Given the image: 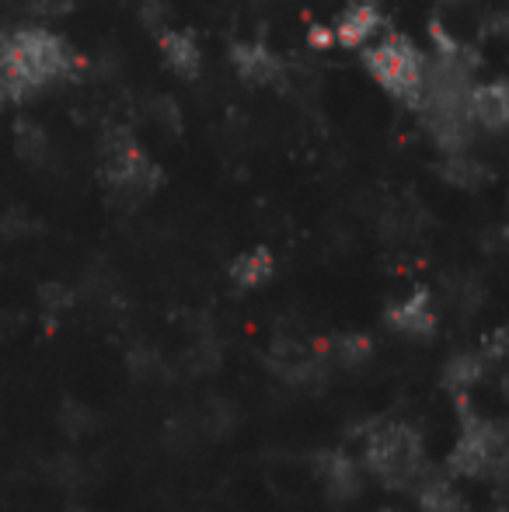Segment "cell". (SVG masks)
<instances>
[{"label": "cell", "mask_w": 509, "mask_h": 512, "mask_svg": "<svg viewBox=\"0 0 509 512\" xmlns=\"http://www.w3.org/2000/svg\"><path fill=\"white\" fill-rule=\"evenodd\" d=\"M70 512H88V509H70Z\"/></svg>", "instance_id": "83f0119b"}, {"label": "cell", "mask_w": 509, "mask_h": 512, "mask_svg": "<svg viewBox=\"0 0 509 512\" xmlns=\"http://www.w3.org/2000/svg\"><path fill=\"white\" fill-rule=\"evenodd\" d=\"M234 70L245 84H255V88H265V84H276L283 77V63L272 49H265L262 42H238L231 49Z\"/></svg>", "instance_id": "30bf717a"}, {"label": "cell", "mask_w": 509, "mask_h": 512, "mask_svg": "<svg viewBox=\"0 0 509 512\" xmlns=\"http://www.w3.org/2000/svg\"><path fill=\"white\" fill-rule=\"evenodd\" d=\"M77 56L63 39L42 28H18L0 42V91L14 102L39 95L53 81H63Z\"/></svg>", "instance_id": "6da1fadb"}, {"label": "cell", "mask_w": 509, "mask_h": 512, "mask_svg": "<svg viewBox=\"0 0 509 512\" xmlns=\"http://www.w3.org/2000/svg\"><path fill=\"white\" fill-rule=\"evenodd\" d=\"M328 359H332V366H339L346 373L367 370L374 363V338L363 335V331H346V335H339L328 345Z\"/></svg>", "instance_id": "5bb4252c"}, {"label": "cell", "mask_w": 509, "mask_h": 512, "mask_svg": "<svg viewBox=\"0 0 509 512\" xmlns=\"http://www.w3.org/2000/svg\"><path fill=\"white\" fill-rule=\"evenodd\" d=\"M468 115L471 122H478L482 129H499L509 122V88L503 81H492V84H471V95H468Z\"/></svg>", "instance_id": "8fae6325"}, {"label": "cell", "mask_w": 509, "mask_h": 512, "mask_svg": "<svg viewBox=\"0 0 509 512\" xmlns=\"http://www.w3.org/2000/svg\"><path fill=\"white\" fill-rule=\"evenodd\" d=\"M363 63H367L370 77L381 84L387 95L419 108L422 81H426V60H422V53L405 35H387L381 46H374L363 56Z\"/></svg>", "instance_id": "277c9868"}, {"label": "cell", "mask_w": 509, "mask_h": 512, "mask_svg": "<svg viewBox=\"0 0 509 512\" xmlns=\"http://www.w3.org/2000/svg\"><path fill=\"white\" fill-rule=\"evenodd\" d=\"M492 370H496V363H492L482 349H464V352H454V356L443 363L440 384H443V391H447V394L464 398V394L475 391V387L482 384Z\"/></svg>", "instance_id": "9c48e42d"}, {"label": "cell", "mask_w": 509, "mask_h": 512, "mask_svg": "<svg viewBox=\"0 0 509 512\" xmlns=\"http://www.w3.org/2000/svg\"><path fill=\"white\" fill-rule=\"evenodd\" d=\"M161 56L168 60V67L182 77H196L199 63H203L196 39H192L189 32H164L161 35Z\"/></svg>", "instance_id": "2e32d148"}, {"label": "cell", "mask_w": 509, "mask_h": 512, "mask_svg": "<svg viewBox=\"0 0 509 512\" xmlns=\"http://www.w3.org/2000/svg\"><path fill=\"white\" fill-rule=\"evenodd\" d=\"M199 422H203V432L210 443H220V439H231L238 432L241 418H238V408L224 398H210L206 405L196 408Z\"/></svg>", "instance_id": "e0dca14e"}, {"label": "cell", "mask_w": 509, "mask_h": 512, "mask_svg": "<svg viewBox=\"0 0 509 512\" xmlns=\"http://www.w3.org/2000/svg\"><path fill=\"white\" fill-rule=\"evenodd\" d=\"M39 304L49 317H60L63 310H70V304H74V293H70L63 283H46L39 293Z\"/></svg>", "instance_id": "603a6c76"}, {"label": "cell", "mask_w": 509, "mask_h": 512, "mask_svg": "<svg viewBox=\"0 0 509 512\" xmlns=\"http://www.w3.org/2000/svg\"><path fill=\"white\" fill-rule=\"evenodd\" d=\"M377 28H381V11H377L374 0H356L339 18V25L332 28V35H335V42H342L346 49H356V46H363L370 35H377Z\"/></svg>", "instance_id": "4fadbf2b"}, {"label": "cell", "mask_w": 509, "mask_h": 512, "mask_svg": "<svg viewBox=\"0 0 509 512\" xmlns=\"http://www.w3.org/2000/svg\"><path fill=\"white\" fill-rule=\"evenodd\" d=\"M102 178L109 182V189L123 192V196H150V192L161 185V171L157 164L136 147L129 136H123L119 143L105 147V161H102Z\"/></svg>", "instance_id": "8992f818"}, {"label": "cell", "mask_w": 509, "mask_h": 512, "mask_svg": "<svg viewBox=\"0 0 509 512\" xmlns=\"http://www.w3.org/2000/svg\"><path fill=\"white\" fill-rule=\"evenodd\" d=\"M314 474L325 485V495L335 506H349L363 495V467L346 450H321L314 453Z\"/></svg>", "instance_id": "52a82bcc"}, {"label": "cell", "mask_w": 509, "mask_h": 512, "mask_svg": "<svg viewBox=\"0 0 509 512\" xmlns=\"http://www.w3.org/2000/svg\"><path fill=\"white\" fill-rule=\"evenodd\" d=\"M164 436H168V446L175 453H199L210 439H206L203 432V422H199L196 408L192 411H182L178 418H171L168 429H164Z\"/></svg>", "instance_id": "d6986e66"}, {"label": "cell", "mask_w": 509, "mask_h": 512, "mask_svg": "<svg viewBox=\"0 0 509 512\" xmlns=\"http://www.w3.org/2000/svg\"><path fill=\"white\" fill-rule=\"evenodd\" d=\"M53 474H56V481H60V485L81 488L84 481H88V464H84V460H77V457H56Z\"/></svg>", "instance_id": "cb8c5ba5"}, {"label": "cell", "mask_w": 509, "mask_h": 512, "mask_svg": "<svg viewBox=\"0 0 509 512\" xmlns=\"http://www.w3.org/2000/svg\"><path fill=\"white\" fill-rule=\"evenodd\" d=\"M363 467L391 492H412V485L429 471L426 443L415 425L401 418H370L356 429Z\"/></svg>", "instance_id": "7a4b0ae2"}, {"label": "cell", "mask_w": 509, "mask_h": 512, "mask_svg": "<svg viewBox=\"0 0 509 512\" xmlns=\"http://www.w3.org/2000/svg\"><path fill=\"white\" fill-rule=\"evenodd\" d=\"M506 429L503 422L482 415L461 398V436L447 457L450 474L468 481H496L503 488L506 478Z\"/></svg>", "instance_id": "3957f363"}, {"label": "cell", "mask_w": 509, "mask_h": 512, "mask_svg": "<svg viewBox=\"0 0 509 512\" xmlns=\"http://www.w3.org/2000/svg\"><path fill=\"white\" fill-rule=\"evenodd\" d=\"M74 7V0H39V11L46 14H67Z\"/></svg>", "instance_id": "484cf974"}, {"label": "cell", "mask_w": 509, "mask_h": 512, "mask_svg": "<svg viewBox=\"0 0 509 512\" xmlns=\"http://www.w3.org/2000/svg\"><path fill=\"white\" fill-rule=\"evenodd\" d=\"M56 422H60V429L67 432L70 439H84V436H91V429L98 425V415L91 411V405L70 398V401H63V405H60Z\"/></svg>", "instance_id": "44dd1931"}, {"label": "cell", "mask_w": 509, "mask_h": 512, "mask_svg": "<svg viewBox=\"0 0 509 512\" xmlns=\"http://www.w3.org/2000/svg\"><path fill=\"white\" fill-rule=\"evenodd\" d=\"M374 512H401V509H394V506H381V509H374Z\"/></svg>", "instance_id": "4316f807"}, {"label": "cell", "mask_w": 509, "mask_h": 512, "mask_svg": "<svg viewBox=\"0 0 509 512\" xmlns=\"http://www.w3.org/2000/svg\"><path fill=\"white\" fill-rule=\"evenodd\" d=\"M269 373L283 387L297 394H321L332 384V359L328 349H314V345L300 342L297 335H276L265 356Z\"/></svg>", "instance_id": "5b68a950"}, {"label": "cell", "mask_w": 509, "mask_h": 512, "mask_svg": "<svg viewBox=\"0 0 509 512\" xmlns=\"http://www.w3.org/2000/svg\"><path fill=\"white\" fill-rule=\"evenodd\" d=\"M126 373L136 380V384H161V380L171 373V366L154 345H129Z\"/></svg>", "instance_id": "ac0fdd59"}, {"label": "cell", "mask_w": 509, "mask_h": 512, "mask_svg": "<svg viewBox=\"0 0 509 512\" xmlns=\"http://www.w3.org/2000/svg\"><path fill=\"white\" fill-rule=\"evenodd\" d=\"M272 272H276V258H272L269 248H252L231 262V279L241 290H258V286H265L272 279Z\"/></svg>", "instance_id": "9a60e30c"}, {"label": "cell", "mask_w": 509, "mask_h": 512, "mask_svg": "<svg viewBox=\"0 0 509 512\" xmlns=\"http://www.w3.org/2000/svg\"><path fill=\"white\" fill-rule=\"evenodd\" d=\"M387 328L398 331L405 338H415V342H426V338L436 335V307H433V297L429 290H415L408 293L405 300L387 307L384 314Z\"/></svg>", "instance_id": "ba28073f"}, {"label": "cell", "mask_w": 509, "mask_h": 512, "mask_svg": "<svg viewBox=\"0 0 509 512\" xmlns=\"http://www.w3.org/2000/svg\"><path fill=\"white\" fill-rule=\"evenodd\" d=\"M429 35H433L436 60L457 63V67H468V70H475V67H478V53H475V49H468L464 42H457L454 35H450L447 28L440 25V21H433V25H429Z\"/></svg>", "instance_id": "ffe728a7"}, {"label": "cell", "mask_w": 509, "mask_h": 512, "mask_svg": "<svg viewBox=\"0 0 509 512\" xmlns=\"http://www.w3.org/2000/svg\"><path fill=\"white\" fill-rule=\"evenodd\" d=\"M443 178L447 182H454V185H461V189H478V185L485 182V168L482 164H475V161H464V157H450L447 164H443Z\"/></svg>", "instance_id": "7402d4cb"}, {"label": "cell", "mask_w": 509, "mask_h": 512, "mask_svg": "<svg viewBox=\"0 0 509 512\" xmlns=\"http://www.w3.org/2000/svg\"><path fill=\"white\" fill-rule=\"evenodd\" d=\"M307 39H311V46H318V49H328L335 42V35H332V28H321V25H314L311 28V35H307Z\"/></svg>", "instance_id": "d4e9b609"}, {"label": "cell", "mask_w": 509, "mask_h": 512, "mask_svg": "<svg viewBox=\"0 0 509 512\" xmlns=\"http://www.w3.org/2000/svg\"><path fill=\"white\" fill-rule=\"evenodd\" d=\"M412 495L422 512H464L468 509L461 488H457L447 474H436V471L422 474V478L412 485Z\"/></svg>", "instance_id": "7c38bea8"}]
</instances>
